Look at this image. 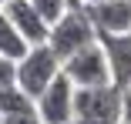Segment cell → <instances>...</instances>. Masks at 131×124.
<instances>
[{
	"label": "cell",
	"mask_w": 131,
	"mask_h": 124,
	"mask_svg": "<svg viewBox=\"0 0 131 124\" xmlns=\"http://www.w3.org/2000/svg\"><path fill=\"white\" fill-rule=\"evenodd\" d=\"M57 74H61V57L50 51L47 44H30L27 54L14 60V81L30 97H37Z\"/></svg>",
	"instance_id": "cell-2"
},
{
	"label": "cell",
	"mask_w": 131,
	"mask_h": 124,
	"mask_svg": "<svg viewBox=\"0 0 131 124\" xmlns=\"http://www.w3.org/2000/svg\"><path fill=\"white\" fill-rule=\"evenodd\" d=\"M10 81H14V60L0 54V87H4V84H10Z\"/></svg>",
	"instance_id": "cell-14"
},
{
	"label": "cell",
	"mask_w": 131,
	"mask_h": 124,
	"mask_svg": "<svg viewBox=\"0 0 131 124\" xmlns=\"http://www.w3.org/2000/svg\"><path fill=\"white\" fill-rule=\"evenodd\" d=\"M34 107L44 124H67L74 117V84L64 70L34 97Z\"/></svg>",
	"instance_id": "cell-5"
},
{
	"label": "cell",
	"mask_w": 131,
	"mask_h": 124,
	"mask_svg": "<svg viewBox=\"0 0 131 124\" xmlns=\"http://www.w3.org/2000/svg\"><path fill=\"white\" fill-rule=\"evenodd\" d=\"M27 47H30V44L20 37V30L14 27V20L4 14V7H0V54L10 57V60H17V57L27 54Z\"/></svg>",
	"instance_id": "cell-9"
},
{
	"label": "cell",
	"mask_w": 131,
	"mask_h": 124,
	"mask_svg": "<svg viewBox=\"0 0 131 124\" xmlns=\"http://www.w3.org/2000/svg\"><path fill=\"white\" fill-rule=\"evenodd\" d=\"M94 30L101 34H124L131 30V0H104V4H88L84 7Z\"/></svg>",
	"instance_id": "cell-8"
},
{
	"label": "cell",
	"mask_w": 131,
	"mask_h": 124,
	"mask_svg": "<svg viewBox=\"0 0 131 124\" xmlns=\"http://www.w3.org/2000/svg\"><path fill=\"white\" fill-rule=\"evenodd\" d=\"M121 124H131V84L121 87Z\"/></svg>",
	"instance_id": "cell-13"
},
{
	"label": "cell",
	"mask_w": 131,
	"mask_h": 124,
	"mask_svg": "<svg viewBox=\"0 0 131 124\" xmlns=\"http://www.w3.org/2000/svg\"><path fill=\"white\" fill-rule=\"evenodd\" d=\"M74 117L121 121V87H114V84L74 87Z\"/></svg>",
	"instance_id": "cell-4"
},
{
	"label": "cell",
	"mask_w": 131,
	"mask_h": 124,
	"mask_svg": "<svg viewBox=\"0 0 131 124\" xmlns=\"http://www.w3.org/2000/svg\"><path fill=\"white\" fill-rule=\"evenodd\" d=\"M30 4L37 7V14H40L47 23H54V20H57V17L71 7V0H30Z\"/></svg>",
	"instance_id": "cell-11"
},
{
	"label": "cell",
	"mask_w": 131,
	"mask_h": 124,
	"mask_svg": "<svg viewBox=\"0 0 131 124\" xmlns=\"http://www.w3.org/2000/svg\"><path fill=\"white\" fill-rule=\"evenodd\" d=\"M4 14L14 20V27L20 30V37L27 44H44L47 40V27L50 23L37 14V7L30 4V0H4Z\"/></svg>",
	"instance_id": "cell-7"
},
{
	"label": "cell",
	"mask_w": 131,
	"mask_h": 124,
	"mask_svg": "<svg viewBox=\"0 0 131 124\" xmlns=\"http://www.w3.org/2000/svg\"><path fill=\"white\" fill-rule=\"evenodd\" d=\"M24 111H34V97L24 91L17 81L0 87V114L10 117V114H24Z\"/></svg>",
	"instance_id": "cell-10"
},
{
	"label": "cell",
	"mask_w": 131,
	"mask_h": 124,
	"mask_svg": "<svg viewBox=\"0 0 131 124\" xmlns=\"http://www.w3.org/2000/svg\"><path fill=\"white\" fill-rule=\"evenodd\" d=\"M67 124H121V121H94V117H71Z\"/></svg>",
	"instance_id": "cell-15"
},
{
	"label": "cell",
	"mask_w": 131,
	"mask_h": 124,
	"mask_svg": "<svg viewBox=\"0 0 131 124\" xmlns=\"http://www.w3.org/2000/svg\"><path fill=\"white\" fill-rule=\"evenodd\" d=\"M91 40H97V30H94L88 10L77 4V7H67V10L47 27V40H44V44L64 60V57H71L74 51H81V47L91 44Z\"/></svg>",
	"instance_id": "cell-1"
},
{
	"label": "cell",
	"mask_w": 131,
	"mask_h": 124,
	"mask_svg": "<svg viewBox=\"0 0 131 124\" xmlns=\"http://www.w3.org/2000/svg\"><path fill=\"white\" fill-rule=\"evenodd\" d=\"M81 7H88V4H104V0H77Z\"/></svg>",
	"instance_id": "cell-16"
},
{
	"label": "cell",
	"mask_w": 131,
	"mask_h": 124,
	"mask_svg": "<svg viewBox=\"0 0 131 124\" xmlns=\"http://www.w3.org/2000/svg\"><path fill=\"white\" fill-rule=\"evenodd\" d=\"M61 70L71 77L74 87H94V84H111V70H108V57H104L101 44L91 40L81 51H74L71 57L61 60Z\"/></svg>",
	"instance_id": "cell-3"
},
{
	"label": "cell",
	"mask_w": 131,
	"mask_h": 124,
	"mask_svg": "<svg viewBox=\"0 0 131 124\" xmlns=\"http://www.w3.org/2000/svg\"><path fill=\"white\" fill-rule=\"evenodd\" d=\"M0 124H4V114H0Z\"/></svg>",
	"instance_id": "cell-18"
},
{
	"label": "cell",
	"mask_w": 131,
	"mask_h": 124,
	"mask_svg": "<svg viewBox=\"0 0 131 124\" xmlns=\"http://www.w3.org/2000/svg\"><path fill=\"white\" fill-rule=\"evenodd\" d=\"M97 44L104 57H108V70H111V84L114 87H128L131 84V30L124 34H97Z\"/></svg>",
	"instance_id": "cell-6"
},
{
	"label": "cell",
	"mask_w": 131,
	"mask_h": 124,
	"mask_svg": "<svg viewBox=\"0 0 131 124\" xmlns=\"http://www.w3.org/2000/svg\"><path fill=\"white\" fill-rule=\"evenodd\" d=\"M4 124H44V121H40V114H37V107H34V111H24V114H10V117H4Z\"/></svg>",
	"instance_id": "cell-12"
},
{
	"label": "cell",
	"mask_w": 131,
	"mask_h": 124,
	"mask_svg": "<svg viewBox=\"0 0 131 124\" xmlns=\"http://www.w3.org/2000/svg\"><path fill=\"white\" fill-rule=\"evenodd\" d=\"M0 4H4V0H0Z\"/></svg>",
	"instance_id": "cell-19"
},
{
	"label": "cell",
	"mask_w": 131,
	"mask_h": 124,
	"mask_svg": "<svg viewBox=\"0 0 131 124\" xmlns=\"http://www.w3.org/2000/svg\"><path fill=\"white\" fill-rule=\"evenodd\" d=\"M71 7H77V0H71Z\"/></svg>",
	"instance_id": "cell-17"
}]
</instances>
